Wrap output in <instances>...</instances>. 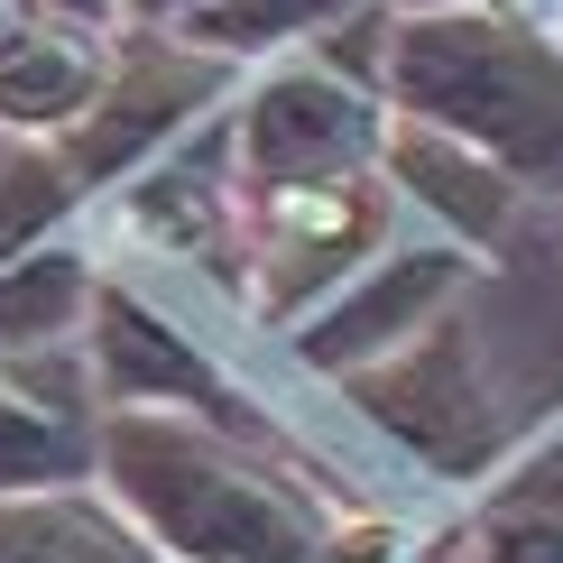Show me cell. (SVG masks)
Returning a JSON list of instances; mask_svg holds the SVG:
<instances>
[{
    "instance_id": "1",
    "label": "cell",
    "mask_w": 563,
    "mask_h": 563,
    "mask_svg": "<svg viewBox=\"0 0 563 563\" xmlns=\"http://www.w3.org/2000/svg\"><path fill=\"white\" fill-rule=\"evenodd\" d=\"M379 102L426 121L518 185H563V37L499 0L453 10H388Z\"/></svg>"
},
{
    "instance_id": "2",
    "label": "cell",
    "mask_w": 563,
    "mask_h": 563,
    "mask_svg": "<svg viewBox=\"0 0 563 563\" xmlns=\"http://www.w3.org/2000/svg\"><path fill=\"white\" fill-rule=\"evenodd\" d=\"M92 489L167 563H323V518L195 407H102Z\"/></svg>"
},
{
    "instance_id": "3",
    "label": "cell",
    "mask_w": 563,
    "mask_h": 563,
    "mask_svg": "<svg viewBox=\"0 0 563 563\" xmlns=\"http://www.w3.org/2000/svg\"><path fill=\"white\" fill-rule=\"evenodd\" d=\"M231 92H241V65L195 46L185 29H121L92 111L65 139H46V148H56V167L75 176V195L92 213L102 195H130L148 167H167L203 121H222Z\"/></svg>"
},
{
    "instance_id": "4",
    "label": "cell",
    "mask_w": 563,
    "mask_h": 563,
    "mask_svg": "<svg viewBox=\"0 0 563 563\" xmlns=\"http://www.w3.org/2000/svg\"><path fill=\"white\" fill-rule=\"evenodd\" d=\"M222 130H231V195L268 203V195H305V185L369 176L388 148V102L379 84L296 46V56H268L241 75Z\"/></svg>"
},
{
    "instance_id": "5",
    "label": "cell",
    "mask_w": 563,
    "mask_h": 563,
    "mask_svg": "<svg viewBox=\"0 0 563 563\" xmlns=\"http://www.w3.org/2000/svg\"><path fill=\"white\" fill-rule=\"evenodd\" d=\"M388 241H397V195L379 167L342 176V185H305V195L241 203V305L260 323H277V333H296Z\"/></svg>"
},
{
    "instance_id": "6",
    "label": "cell",
    "mask_w": 563,
    "mask_h": 563,
    "mask_svg": "<svg viewBox=\"0 0 563 563\" xmlns=\"http://www.w3.org/2000/svg\"><path fill=\"white\" fill-rule=\"evenodd\" d=\"M462 287H472V250H453V241H388L351 287H333L296 323V361L314 369V379H361L369 361H388L397 342H416L426 323L453 314Z\"/></svg>"
},
{
    "instance_id": "7",
    "label": "cell",
    "mask_w": 563,
    "mask_h": 563,
    "mask_svg": "<svg viewBox=\"0 0 563 563\" xmlns=\"http://www.w3.org/2000/svg\"><path fill=\"white\" fill-rule=\"evenodd\" d=\"M342 388H351V407H369V426H388L434 472H481L499 453V416H489V388H481L472 342H462L453 314L426 323L416 342H397L388 361H369Z\"/></svg>"
},
{
    "instance_id": "8",
    "label": "cell",
    "mask_w": 563,
    "mask_h": 563,
    "mask_svg": "<svg viewBox=\"0 0 563 563\" xmlns=\"http://www.w3.org/2000/svg\"><path fill=\"white\" fill-rule=\"evenodd\" d=\"M102 379L92 351L75 342H37V351H0V499L29 489H92L102 462Z\"/></svg>"
},
{
    "instance_id": "9",
    "label": "cell",
    "mask_w": 563,
    "mask_h": 563,
    "mask_svg": "<svg viewBox=\"0 0 563 563\" xmlns=\"http://www.w3.org/2000/svg\"><path fill=\"white\" fill-rule=\"evenodd\" d=\"M379 176H388L397 203H416V213H426L453 250H472V260L508 241L518 195H527V185L508 176V167H489L481 148H462V139H443V130H426V121H397V111H388Z\"/></svg>"
},
{
    "instance_id": "10",
    "label": "cell",
    "mask_w": 563,
    "mask_h": 563,
    "mask_svg": "<svg viewBox=\"0 0 563 563\" xmlns=\"http://www.w3.org/2000/svg\"><path fill=\"white\" fill-rule=\"evenodd\" d=\"M121 29H65V19H29L0 46V139H65L92 111L111 75Z\"/></svg>"
},
{
    "instance_id": "11",
    "label": "cell",
    "mask_w": 563,
    "mask_h": 563,
    "mask_svg": "<svg viewBox=\"0 0 563 563\" xmlns=\"http://www.w3.org/2000/svg\"><path fill=\"white\" fill-rule=\"evenodd\" d=\"M0 563H167L102 489H29L0 499Z\"/></svg>"
},
{
    "instance_id": "12",
    "label": "cell",
    "mask_w": 563,
    "mask_h": 563,
    "mask_svg": "<svg viewBox=\"0 0 563 563\" xmlns=\"http://www.w3.org/2000/svg\"><path fill=\"white\" fill-rule=\"evenodd\" d=\"M92 260L75 250V231L65 241L29 250L19 268H0V351H37V342H75V323L92 314Z\"/></svg>"
},
{
    "instance_id": "13",
    "label": "cell",
    "mask_w": 563,
    "mask_h": 563,
    "mask_svg": "<svg viewBox=\"0 0 563 563\" xmlns=\"http://www.w3.org/2000/svg\"><path fill=\"white\" fill-rule=\"evenodd\" d=\"M361 10L369 0H213L203 19H185V37L213 46V56H231L250 75V65H268V56H296V46L342 37Z\"/></svg>"
},
{
    "instance_id": "14",
    "label": "cell",
    "mask_w": 563,
    "mask_h": 563,
    "mask_svg": "<svg viewBox=\"0 0 563 563\" xmlns=\"http://www.w3.org/2000/svg\"><path fill=\"white\" fill-rule=\"evenodd\" d=\"M75 222H84V195L56 167V148L46 139H10L0 148V268H19L29 250L65 241Z\"/></svg>"
},
{
    "instance_id": "15",
    "label": "cell",
    "mask_w": 563,
    "mask_h": 563,
    "mask_svg": "<svg viewBox=\"0 0 563 563\" xmlns=\"http://www.w3.org/2000/svg\"><path fill=\"white\" fill-rule=\"evenodd\" d=\"M481 563H563V508L554 499H518L481 527Z\"/></svg>"
},
{
    "instance_id": "16",
    "label": "cell",
    "mask_w": 563,
    "mask_h": 563,
    "mask_svg": "<svg viewBox=\"0 0 563 563\" xmlns=\"http://www.w3.org/2000/svg\"><path fill=\"white\" fill-rule=\"evenodd\" d=\"M323 563H434V554L397 518H351V527H323Z\"/></svg>"
},
{
    "instance_id": "17",
    "label": "cell",
    "mask_w": 563,
    "mask_h": 563,
    "mask_svg": "<svg viewBox=\"0 0 563 563\" xmlns=\"http://www.w3.org/2000/svg\"><path fill=\"white\" fill-rule=\"evenodd\" d=\"M29 19H65V29H121V0H19Z\"/></svg>"
},
{
    "instance_id": "18",
    "label": "cell",
    "mask_w": 563,
    "mask_h": 563,
    "mask_svg": "<svg viewBox=\"0 0 563 563\" xmlns=\"http://www.w3.org/2000/svg\"><path fill=\"white\" fill-rule=\"evenodd\" d=\"M213 0H121V29H185V19H203Z\"/></svg>"
},
{
    "instance_id": "19",
    "label": "cell",
    "mask_w": 563,
    "mask_h": 563,
    "mask_svg": "<svg viewBox=\"0 0 563 563\" xmlns=\"http://www.w3.org/2000/svg\"><path fill=\"white\" fill-rule=\"evenodd\" d=\"M19 29H29V10H19V0H0V46H10Z\"/></svg>"
},
{
    "instance_id": "20",
    "label": "cell",
    "mask_w": 563,
    "mask_h": 563,
    "mask_svg": "<svg viewBox=\"0 0 563 563\" xmlns=\"http://www.w3.org/2000/svg\"><path fill=\"white\" fill-rule=\"evenodd\" d=\"M0 148H10V139H0Z\"/></svg>"
}]
</instances>
